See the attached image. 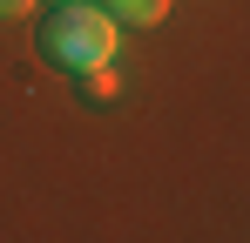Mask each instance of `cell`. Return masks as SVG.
I'll use <instances>...</instances> for the list:
<instances>
[{
    "mask_svg": "<svg viewBox=\"0 0 250 243\" xmlns=\"http://www.w3.org/2000/svg\"><path fill=\"white\" fill-rule=\"evenodd\" d=\"M75 81H82L88 101H108V95H115V68H108V61H102V68H82Z\"/></svg>",
    "mask_w": 250,
    "mask_h": 243,
    "instance_id": "3",
    "label": "cell"
},
{
    "mask_svg": "<svg viewBox=\"0 0 250 243\" xmlns=\"http://www.w3.org/2000/svg\"><path fill=\"white\" fill-rule=\"evenodd\" d=\"M47 7H61V0H47Z\"/></svg>",
    "mask_w": 250,
    "mask_h": 243,
    "instance_id": "5",
    "label": "cell"
},
{
    "mask_svg": "<svg viewBox=\"0 0 250 243\" xmlns=\"http://www.w3.org/2000/svg\"><path fill=\"white\" fill-rule=\"evenodd\" d=\"M41 54L54 68H68V75L115 61V14L102 0H61L41 20Z\"/></svg>",
    "mask_w": 250,
    "mask_h": 243,
    "instance_id": "1",
    "label": "cell"
},
{
    "mask_svg": "<svg viewBox=\"0 0 250 243\" xmlns=\"http://www.w3.org/2000/svg\"><path fill=\"white\" fill-rule=\"evenodd\" d=\"M21 14H34V0H0V20H21Z\"/></svg>",
    "mask_w": 250,
    "mask_h": 243,
    "instance_id": "4",
    "label": "cell"
},
{
    "mask_svg": "<svg viewBox=\"0 0 250 243\" xmlns=\"http://www.w3.org/2000/svg\"><path fill=\"white\" fill-rule=\"evenodd\" d=\"M102 7H108L115 20H128V27H156L169 14V0H102Z\"/></svg>",
    "mask_w": 250,
    "mask_h": 243,
    "instance_id": "2",
    "label": "cell"
}]
</instances>
